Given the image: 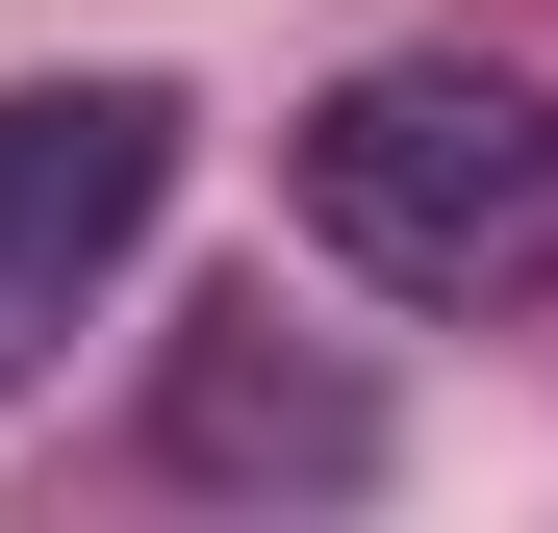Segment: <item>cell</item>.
<instances>
[{
    "instance_id": "cell-3",
    "label": "cell",
    "mask_w": 558,
    "mask_h": 533,
    "mask_svg": "<svg viewBox=\"0 0 558 533\" xmlns=\"http://www.w3.org/2000/svg\"><path fill=\"white\" fill-rule=\"evenodd\" d=\"M153 458H178V483H381V381L305 355L279 305H204L178 381H153Z\"/></svg>"
},
{
    "instance_id": "cell-2",
    "label": "cell",
    "mask_w": 558,
    "mask_h": 533,
    "mask_svg": "<svg viewBox=\"0 0 558 533\" xmlns=\"http://www.w3.org/2000/svg\"><path fill=\"white\" fill-rule=\"evenodd\" d=\"M153 204H178V76H26L0 102V381L153 254Z\"/></svg>"
},
{
    "instance_id": "cell-1",
    "label": "cell",
    "mask_w": 558,
    "mask_h": 533,
    "mask_svg": "<svg viewBox=\"0 0 558 533\" xmlns=\"http://www.w3.org/2000/svg\"><path fill=\"white\" fill-rule=\"evenodd\" d=\"M279 178H305V254L381 280V305H508V280H558V76H508V51L330 76Z\"/></svg>"
}]
</instances>
